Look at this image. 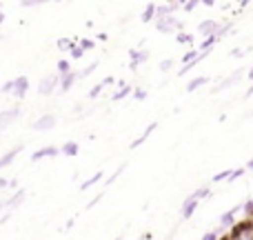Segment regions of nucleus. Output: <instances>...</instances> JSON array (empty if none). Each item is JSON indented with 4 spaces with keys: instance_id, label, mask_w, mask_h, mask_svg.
Masks as SVG:
<instances>
[{
    "instance_id": "6",
    "label": "nucleus",
    "mask_w": 253,
    "mask_h": 240,
    "mask_svg": "<svg viewBox=\"0 0 253 240\" xmlns=\"http://www.w3.org/2000/svg\"><path fill=\"white\" fill-rule=\"evenodd\" d=\"M16 118H20V107H11V109H4L2 114H0V129L9 127Z\"/></svg>"
},
{
    "instance_id": "24",
    "label": "nucleus",
    "mask_w": 253,
    "mask_h": 240,
    "mask_svg": "<svg viewBox=\"0 0 253 240\" xmlns=\"http://www.w3.org/2000/svg\"><path fill=\"white\" fill-rule=\"evenodd\" d=\"M58 71H60V76L71 74V62L69 60H60V62H58Z\"/></svg>"
},
{
    "instance_id": "11",
    "label": "nucleus",
    "mask_w": 253,
    "mask_h": 240,
    "mask_svg": "<svg viewBox=\"0 0 253 240\" xmlns=\"http://www.w3.org/2000/svg\"><path fill=\"white\" fill-rule=\"evenodd\" d=\"M198 202H200V200H196L193 196H189L187 200H184V205H182V218H184V220H189V218L193 216V211H196Z\"/></svg>"
},
{
    "instance_id": "47",
    "label": "nucleus",
    "mask_w": 253,
    "mask_h": 240,
    "mask_svg": "<svg viewBox=\"0 0 253 240\" xmlns=\"http://www.w3.org/2000/svg\"><path fill=\"white\" fill-rule=\"evenodd\" d=\"M7 220H9V211L2 216V218H0V225H4V223H7Z\"/></svg>"
},
{
    "instance_id": "31",
    "label": "nucleus",
    "mask_w": 253,
    "mask_h": 240,
    "mask_svg": "<svg viewBox=\"0 0 253 240\" xmlns=\"http://www.w3.org/2000/svg\"><path fill=\"white\" fill-rule=\"evenodd\" d=\"M105 87H107V85H105V80H102L100 85H96V87H93L91 92H89V98H98V94H100V92H102V89H105Z\"/></svg>"
},
{
    "instance_id": "41",
    "label": "nucleus",
    "mask_w": 253,
    "mask_h": 240,
    "mask_svg": "<svg viewBox=\"0 0 253 240\" xmlns=\"http://www.w3.org/2000/svg\"><path fill=\"white\" fill-rule=\"evenodd\" d=\"M231 56H236V58H242V56H245V49H233V51H231Z\"/></svg>"
},
{
    "instance_id": "30",
    "label": "nucleus",
    "mask_w": 253,
    "mask_h": 240,
    "mask_svg": "<svg viewBox=\"0 0 253 240\" xmlns=\"http://www.w3.org/2000/svg\"><path fill=\"white\" fill-rule=\"evenodd\" d=\"M198 4H200V2H198V0H187V2H182V9H184V11H187V13H191L193 9L198 7Z\"/></svg>"
},
{
    "instance_id": "25",
    "label": "nucleus",
    "mask_w": 253,
    "mask_h": 240,
    "mask_svg": "<svg viewBox=\"0 0 253 240\" xmlns=\"http://www.w3.org/2000/svg\"><path fill=\"white\" fill-rule=\"evenodd\" d=\"M231 174H233L231 169L220 171V174H215V176H213V183H222V180H229V178H231Z\"/></svg>"
},
{
    "instance_id": "9",
    "label": "nucleus",
    "mask_w": 253,
    "mask_h": 240,
    "mask_svg": "<svg viewBox=\"0 0 253 240\" xmlns=\"http://www.w3.org/2000/svg\"><path fill=\"white\" fill-rule=\"evenodd\" d=\"M25 198H27V192H25V189L16 192L11 198H7V200H4V209H13V207H20Z\"/></svg>"
},
{
    "instance_id": "43",
    "label": "nucleus",
    "mask_w": 253,
    "mask_h": 240,
    "mask_svg": "<svg viewBox=\"0 0 253 240\" xmlns=\"http://www.w3.org/2000/svg\"><path fill=\"white\" fill-rule=\"evenodd\" d=\"M114 83H118L114 76H107V78H105V85H114Z\"/></svg>"
},
{
    "instance_id": "32",
    "label": "nucleus",
    "mask_w": 253,
    "mask_h": 240,
    "mask_svg": "<svg viewBox=\"0 0 253 240\" xmlns=\"http://www.w3.org/2000/svg\"><path fill=\"white\" fill-rule=\"evenodd\" d=\"M245 171H247V167H240V169H233V174H231V178H229V183H233V180L242 178V176H245Z\"/></svg>"
},
{
    "instance_id": "34",
    "label": "nucleus",
    "mask_w": 253,
    "mask_h": 240,
    "mask_svg": "<svg viewBox=\"0 0 253 240\" xmlns=\"http://www.w3.org/2000/svg\"><path fill=\"white\" fill-rule=\"evenodd\" d=\"M93 47H96L93 40H80V49H83V51H89V49H93Z\"/></svg>"
},
{
    "instance_id": "15",
    "label": "nucleus",
    "mask_w": 253,
    "mask_h": 240,
    "mask_svg": "<svg viewBox=\"0 0 253 240\" xmlns=\"http://www.w3.org/2000/svg\"><path fill=\"white\" fill-rule=\"evenodd\" d=\"M156 13H158V4L149 2L147 7H144V11H142V22H149V20H153V18H156Z\"/></svg>"
},
{
    "instance_id": "29",
    "label": "nucleus",
    "mask_w": 253,
    "mask_h": 240,
    "mask_svg": "<svg viewBox=\"0 0 253 240\" xmlns=\"http://www.w3.org/2000/svg\"><path fill=\"white\" fill-rule=\"evenodd\" d=\"M175 38H178V43H182V45H191L193 43V36L191 34H184V31H182V34H178Z\"/></svg>"
},
{
    "instance_id": "21",
    "label": "nucleus",
    "mask_w": 253,
    "mask_h": 240,
    "mask_svg": "<svg viewBox=\"0 0 253 240\" xmlns=\"http://www.w3.org/2000/svg\"><path fill=\"white\" fill-rule=\"evenodd\" d=\"M215 43H220V38H218V36H213V38H207L205 43H202V45H200V47H198V49H200V51H211Z\"/></svg>"
},
{
    "instance_id": "14",
    "label": "nucleus",
    "mask_w": 253,
    "mask_h": 240,
    "mask_svg": "<svg viewBox=\"0 0 253 240\" xmlns=\"http://www.w3.org/2000/svg\"><path fill=\"white\" fill-rule=\"evenodd\" d=\"M62 78V83H60V89L62 92H69L71 89V85L78 80V71H71V74H67V76H60Z\"/></svg>"
},
{
    "instance_id": "45",
    "label": "nucleus",
    "mask_w": 253,
    "mask_h": 240,
    "mask_svg": "<svg viewBox=\"0 0 253 240\" xmlns=\"http://www.w3.org/2000/svg\"><path fill=\"white\" fill-rule=\"evenodd\" d=\"M74 223H76V220H74V218H71V220H67V225H65V232H69V229H71V227H74Z\"/></svg>"
},
{
    "instance_id": "13",
    "label": "nucleus",
    "mask_w": 253,
    "mask_h": 240,
    "mask_svg": "<svg viewBox=\"0 0 253 240\" xmlns=\"http://www.w3.org/2000/svg\"><path fill=\"white\" fill-rule=\"evenodd\" d=\"M156 127H158V122H151V125H147V129L142 131V136H138V138H135L133 143H131V149H138L140 144H142L144 140L149 138V134H153V131H156Z\"/></svg>"
},
{
    "instance_id": "4",
    "label": "nucleus",
    "mask_w": 253,
    "mask_h": 240,
    "mask_svg": "<svg viewBox=\"0 0 253 240\" xmlns=\"http://www.w3.org/2000/svg\"><path fill=\"white\" fill-rule=\"evenodd\" d=\"M245 76V69H236L231 76H227V78L222 80V83L218 85V87H213V94H220V92H224V89H229V87H233V85L238 83V80Z\"/></svg>"
},
{
    "instance_id": "49",
    "label": "nucleus",
    "mask_w": 253,
    "mask_h": 240,
    "mask_svg": "<svg viewBox=\"0 0 253 240\" xmlns=\"http://www.w3.org/2000/svg\"><path fill=\"white\" fill-rule=\"evenodd\" d=\"M249 80H251V83H253V67H251V69H249Z\"/></svg>"
},
{
    "instance_id": "46",
    "label": "nucleus",
    "mask_w": 253,
    "mask_h": 240,
    "mask_svg": "<svg viewBox=\"0 0 253 240\" xmlns=\"http://www.w3.org/2000/svg\"><path fill=\"white\" fill-rule=\"evenodd\" d=\"M202 4H205V7H213L215 0H202Z\"/></svg>"
},
{
    "instance_id": "52",
    "label": "nucleus",
    "mask_w": 253,
    "mask_h": 240,
    "mask_svg": "<svg viewBox=\"0 0 253 240\" xmlns=\"http://www.w3.org/2000/svg\"><path fill=\"white\" fill-rule=\"evenodd\" d=\"M116 240H123V238H116Z\"/></svg>"
},
{
    "instance_id": "33",
    "label": "nucleus",
    "mask_w": 253,
    "mask_h": 240,
    "mask_svg": "<svg viewBox=\"0 0 253 240\" xmlns=\"http://www.w3.org/2000/svg\"><path fill=\"white\" fill-rule=\"evenodd\" d=\"M175 62L171 60V58H167V60H162L160 62V71H171V67H173Z\"/></svg>"
},
{
    "instance_id": "44",
    "label": "nucleus",
    "mask_w": 253,
    "mask_h": 240,
    "mask_svg": "<svg viewBox=\"0 0 253 240\" xmlns=\"http://www.w3.org/2000/svg\"><path fill=\"white\" fill-rule=\"evenodd\" d=\"M9 185H11V183H9V180H7V178H0V189L9 187Z\"/></svg>"
},
{
    "instance_id": "22",
    "label": "nucleus",
    "mask_w": 253,
    "mask_h": 240,
    "mask_svg": "<svg viewBox=\"0 0 253 240\" xmlns=\"http://www.w3.org/2000/svg\"><path fill=\"white\" fill-rule=\"evenodd\" d=\"M227 34H236V29H233V27H231V22H224V25L222 27H220V31H218V38L220 40H222L224 38V36H227Z\"/></svg>"
},
{
    "instance_id": "10",
    "label": "nucleus",
    "mask_w": 253,
    "mask_h": 240,
    "mask_svg": "<svg viewBox=\"0 0 253 240\" xmlns=\"http://www.w3.org/2000/svg\"><path fill=\"white\" fill-rule=\"evenodd\" d=\"M238 211H242V205H238V207H233V209L224 211V214L220 216V225H222V227H231L233 220H236V214H238Z\"/></svg>"
},
{
    "instance_id": "26",
    "label": "nucleus",
    "mask_w": 253,
    "mask_h": 240,
    "mask_svg": "<svg viewBox=\"0 0 253 240\" xmlns=\"http://www.w3.org/2000/svg\"><path fill=\"white\" fill-rule=\"evenodd\" d=\"M209 193H211V189H209V187H200V189H198V192H193L191 196L196 198V200H202V198H207V196H209Z\"/></svg>"
},
{
    "instance_id": "27",
    "label": "nucleus",
    "mask_w": 253,
    "mask_h": 240,
    "mask_svg": "<svg viewBox=\"0 0 253 240\" xmlns=\"http://www.w3.org/2000/svg\"><path fill=\"white\" fill-rule=\"evenodd\" d=\"M98 69V62H93V65H89V67H84L83 71H78V78H87L89 74H93V71Z\"/></svg>"
},
{
    "instance_id": "51",
    "label": "nucleus",
    "mask_w": 253,
    "mask_h": 240,
    "mask_svg": "<svg viewBox=\"0 0 253 240\" xmlns=\"http://www.w3.org/2000/svg\"><path fill=\"white\" fill-rule=\"evenodd\" d=\"M220 240H233V238H231V236H227V238H220Z\"/></svg>"
},
{
    "instance_id": "35",
    "label": "nucleus",
    "mask_w": 253,
    "mask_h": 240,
    "mask_svg": "<svg viewBox=\"0 0 253 240\" xmlns=\"http://www.w3.org/2000/svg\"><path fill=\"white\" fill-rule=\"evenodd\" d=\"M242 211H245L247 216H253V200H247L245 205H242Z\"/></svg>"
},
{
    "instance_id": "36",
    "label": "nucleus",
    "mask_w": 253,
    "mask_h": 240,
    "mask_svg": "<svg viewBox=\"0 0 253 240\" xmlns=\"http://www.w3.org/2000/svg\"><path fill=\"white\" fill-rule=\"evenodd\" d=\"M133 98L135 100H144V98H147V92H144V89H133Z\"/></svg>"
},
{
    "instance_id": "1",
    "label": "nucleus",
    "mask_w": 253,
    "mask_h": 240,
    "mask_svg": "<svg viewBox=\"0 0 253 240\" xmlns=\"http://www.w3.org/2000/svg\"><path fill=\"white\" fill-rule=\"evenodd\" d=\"M156 27H158V31H160V34H173L175 29H178V34H182L184 22L182 20H175V16H167V18L156 20Z\"/></svg>"
},
{
    "instance_id": "7",
    "label": "nucleus",
    "mask_w": 253,
    "mask_h": 240,
    "mask_svg": "<svg viewBox=\"0 0 253 240\" xmlns=\"http://www.w3.org/2000/svg\"><path fill=\"white\" fill-rule=\"evenodd\" d=\"M27 89H29V80H27V76H18V78H16V92H13V96H16L18 100H22V98L27 96Z\"/></svg>"
},
{
    "instance_id": "37",
    "label": "nucleus",
    "mask_w": 253,
    "mask_h": 240,
    "mask_svg": "<svg viewBox=\"0 0 253 240\" xmlns=\"http://www.w3.org/2000/svg\"><path fill=\"white\" fill-rule=\"evenodd\" d=\"M83 49H80V47H74V49H71V58H74V60H78V58H83Z\"/></svg>"
},
{
    "instance_id": "2",
    "label": "nucleus",
    "mask_w": 253,
    "mask_h": 240,
    "mask_svg": "<svg viewBox=\"0 0 253 240\" xmlns=\"http://www.w3.org/2000/svg\"><path fill=\"white\" fill-rule=\"evenodd\" d=\"M220 22L218 20H202L200 25H198V34L202 36V38H213V36H218V31H220Z\"/></svg>"
},
{
    "instance_id": "23",
    "label": "nucleus",
    "mask_w": 253,
    "mask_h": 240,
    "mask_svg": "<svg viewBox=\"0 0 253 240\" xmlns=\"http://www.w3.org/2000/svg\"><path fill=\"white\" fill-rule=\"evenodd\" d=\"M131 92H133V89H131V85H126L125 89H118V92H116L114 96H111V100H123V98H125V96H129Z\"/></svg>"
},
{
    "instance_id": "17",
    "label": "nucleus",
    "mask_w": 253,
    "mask_h": 240,
    "mask_svg": "<svg viewBox=\"0 0 253 240\" xmlns=\"http://www.w3.org/2000/svg\"><path fill=\"white\" fill-rule=\"evenodd\" d=\"M78 149H80L78 143H71V140H69V143H65L60 147V151L65 153V156H78Z\"/></svg>"
},
{
    "instance_id": "3",
    "label": "nucleus",
    "mask_w": 253,
    "mask_h": 240,
    "mask_svg": "<svg viewBox=\"0 0 253 240\" xmlns=\"http://www.w3.org/2000/svg\"><path fill=\"white\" fill-rule=\"evenodd\" d=\"M58 83H62L60 74H58V76H47V78H42V83L38 85V94H40V96H51L53 89L58 87Z\"/></svg>"
},
{
    "instance_id": "38",
    "label": "nucleus",
    "mask_w": 253,
    "mask_h": 240,
    "mask_svg": "<svg viewBox=\"0 0 253 240\" xmlns=\"http://www.w3.org/2000/svg\"><path fill=\"white\" fill-rule=\"evenodd\" d=\"M202 240H220L218 238V232H207L205 236H202Z\"/></svg>"
},
{
    "instance_id": "5",
    "label": "nucleus",
    "mask_w": 253,
    "mask_h": 240,
    "mask_svg": "<svg viewBox=\"0 0 253 240\" xmlns=\"http://www.w3.org/2000/svg\"><path fill=\"white\" fill-rule=\"evenodd\" d=\"M56 125H58V118L56 116H51V114H47V116H42V118H38L36 122H31V127H34L36 131H49V129H53Z\"/></svg>"
},
{
    "instance_id": "8",
    "label": "nucleus",
    "mask_w": 253,
    "mask_h": 240,
    "mask_svg": "<svg viewBox=\"0 0 253 240\" xmlns=\"http://www.w3.org/2000/svg\"><path fill=\"white\" fill-rule=\"evenodd\" d=\"M58 153H62L58 147H42V149H38L36 153H31V162H38V160H42V158H47V156H58Z\"/></svg>"
},
{
    "instance_id": "42",
    "label": "nucleus",
    "mask_w": 253,
    "mask_h": 240,
    "mask_svg": "<svg viewBox=\"0 0 253 240\" xmlns=\"http://www.w3.org/2000/svg\"><path fill=\"white\" fill-rule=\"evenodd\" d=\"M144 60H149V51H147V49H142V51H140V62H144Z\"/></svg>"
},
{
    "instance_id": "18",
    "label": "nucleus",
    "mask_w": 253,
    "mask_h": 240,
    "mask_svg": "<svg viewBox=\"0 0 253 240\" xmlns=\"http://www.w3.org/2000/svg\"><path fill=\"white\" fill-rule=\"evenodd\" d=\"M100 178H102V171H96V174H93L91 178H89V180H84V183L80 185V192H87V189H89V187H93V185H96Z\"/></svg>"
},
{
    "instance_id": "40",
    "label": "nucleus",
    "mask_w": 253,
    "mask_h": 240,
    "mask_svg": "<svg viewBox=\"0 0 253 240\" xmlns=\"http://www.w3.org/2000/svg\"><path fill=\"white\" fill-rule=\"evenodd\" d=\"M102 196H105V193H98V196H96V198H93V200H91V202H89V205H87V207H89V209H91V207H96V205H98V202H100V200H102Z\"/></svg>"
},
{
    "instance_id": "20",
    "label": "nucleus",
    "mask_w": 253,
    "mask_h": 240,
    "mask_svg": "<svg viewBox=\"0 0 253 240\" xmlns=\"http://www.w3.org/2000/svg\"><path fill=\"white\" fill-rule=\"evenodd\" d=\"M125 169H126V162H125V165H120V167H118V169H116V171H114V174H111V176H109V178H107V187H111V185H114V183H116V180H118V178H120V176H123V171H125Z\"/></svg>"
},
{
    "instance_id": "16",
    "label": "nucleus",
    "mask_w": 253,
    "mask_h": 240,
    "mask_svg": "<svg viewBox=\"0 0 253 240\" xmlns=\"http://www.w3.org/2000/svg\"><path fill=\"white\" fill-rule=\"evenodd\" d=\"M207 83H209V78H207V76H198V78H193L191 83L187 85V92H189V94L196 92V89H200L202 85H207Z\"/></svg>"
},
{
    "instance_id": "50",
    "label": "nucleus",
    "mask_w": 253,
    "mask_h": 240,
    "mask_svg": "<svg viewBox=\"0 0 253 240\" xmlns=\"http://www.w3.org/2000/svg\"><path fill=\"white\" fill-rule=\"evenodd\" d=\"M247 169H251V171H253V160H249V165H247Z\"/></svg>"
},
{
    "instance_id": "19",
    "label": "nucleus",
    "mask_w": 253,
    "mask_h": 240,
    "mask_svg": "<svg viewBox=\"0 0 253 240\" xmlns=\"http://www.w3.org/2000/svg\"><path fill=\"white\" fill-rule=\"evenodd\" d=\"M76 43H78V40H71V38H60V40H58V49H60V51H71V49L76 47Z\"/></svg>"
},
{
    "instance_id": "12",
    "label": "nucleus",
    "mask_w": 253,
    "mask_h": 240,
    "mask_svg": "<svg viewBox=\"0 0 253 240\" xmlns=\"http://www.w3.org/2000/svg\"><path fill=\"white\" fill-rule=\"evenodd\" d=\"M22 149H25V147H22V144H18V147H13L11 151H7V153H4V156L0 158V167H2V169H4V167H9V165H11V162H13V158H16L18 153L22 151Z\"/></svg>"
},
{
    "instance_id": "28",
    "label": "nucleus",
    "mask_w": 253,
    "mask_h": 240,
    "mask_svg": "<svg viewBox=\"0 0 253 240\" xmlns=\"http://www.w3.org/2000/svg\"><path fill=\"white\" fill-rule=\"evenodd\" d=\"M0 92H2V94H13V92H16V80H7V83L0 87Z\"/></svg>"
},
{
    "instance_id": "48",
    "label": "nucleus",
    "mask_w": 253,
    "mask_h": 240,
    "mask_svg": "<svg viewBox=\"0 0 253 240\" xmlns=\"http://www.w3.org/2000/svg\"><path fill=\"white\" fill-rule=\"evenodd\" d=\"M245 96H247V98H249V96H253V85H251L249 89H247V94H245Z\"/></svg>"
},
{
    "instance_id": "39",
    "label": "nucleus",
    "mask_w": 253,
    "mask_h": 240,
    "mask_svg": "<svg viewBox=\"0 0 253 240\" xmlns=\"http://www.w3.org/2000/svg\"><path fill=\"white\" fill-rule=\"evenodd\" d=\"M22 7H40V2H38V0H25V2H22Z\"/></svg>"
}]
</instances>
